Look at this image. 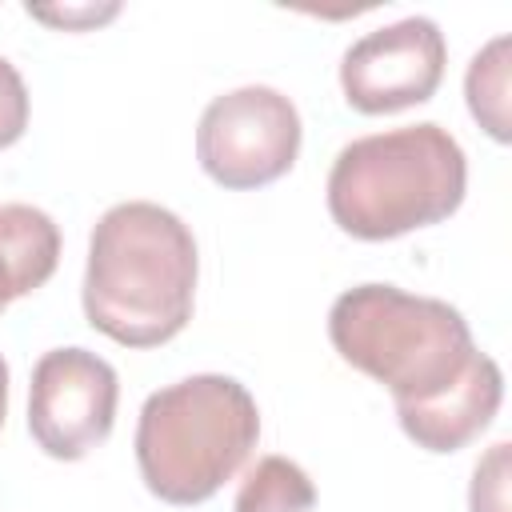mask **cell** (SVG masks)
I'll return each instance as SVG.
<instances>
[{
    "mask_svg": "<svg viewBox=\"0 0 512 512\" xmlns=\"http://www.w3.org/2000/svg\"><path fill=\"white\" fill-rule=\"evenodd\" d=\"M328 340L344 364L392 392L400 428L416 444L464 428L500 384V364L476 348L468 320L448 300L396 284L340 292Z\"/></svg>",
    "mask_w": 512,
    "mask_h": 512,
    "instance_id": "cell-1",
    "label": "cell"
},
{
    "mask_svg": "<svg viewBox=\"0 0 512 512\" xmlns=\"http://www.w3.org/2000/svg\"><path fill=\"white\" fill-rule=\"evenodd\" d=\"M192 228L152 204H112L88 240L84 316L96 332L124 348H156L184 332L196 300Z\"/></svg>",
    "mask_w": 512,
    "mask_h": 512,
    "instance_id": "cell-2",
    "label": "cell"
},
{
    "mask_svg": "<svg viewBox=\"0 0 512 512\" xmlns=\"http://www.w3.org/2000/svg\"><path fill=\"white\" fill-rule=\"evenodd\" d=\"M468 188L456 136L432 120L344 144L328 172V212L356 240H396L448 220Z\"/></svg>",
    "mask_w": 512,
    "mask_h": 512,
    "instance_id": "cell-3",
    "label": "cell"
},
{
    "mask_svg": "<svg viewBox=\"0 0 512 512\" xmlns=\"http://www.w3.org/2000/svg\"><path fill=\"white\" fill-rule=\"evenodd\" d=\"M260 408L220 372H200L152 392L136 420V464L164 504H204L252 456Z\"/></svg>",
    "mask_w": 512,
    "mask_h": 512,
    "instance_id": "cell-4",
    "label": "cell"
},
{
    "mask_svg": "<svg viewBox=\"0 0 512 512\" xmlns=\"http://www.w3.org/2000/svg\"><path fill=\"white\" fill-rule=\"evenodd\" d=\"M300 136V112L284 92L244 84L204 108L196 128V160L220 188L248 192L280 180L296 164Z\"/></svg>",
    "mask_w": 512,
    "mask_h": 512,
    "instance_id": "cell-5",
    "label": "cell"
},
{
    "mask_svg": "<svg viewBox=\"0 0 512 512\" xmlns=\"http://www.w3.org/2000/svg\"><path fill=\"white\" fill-rule=\"evenodd\" d=\"M120 380L88 348H52L28 384V432L52 460H84L112 436Z\"/></svg>",
    "mask_w": 512,
    "mask_h": 512,
    "instance_id": "cell-6",
    "label": "cell"
},
{
    "mask_svg": "<svg viewBox=\"0 0 512 512\" xmlns=\"http://www.w3.org/2000/svg\"><path fill=\"white\" fill-rule=\"evenodd\" d=\"M448 44L436 20L404 16L396 24L372 28L340 60L344 100L364 116L400 112L432 100L444 80Z\"/></svg>",
    "mask_w": 512,
    "mask_h": 512,
    "instance_id": "cell-7",
    "label": "cell"
},
{
    "mask_svg": "<svg viewBox=\"0 0 512 512\" xmlns=\"http://www.w3.org/2000/svg\"><path fill=\"white\" fill-rule=\"evenodd\" d=\"M60 264V228L32 204H0V312L48 284Z\"/></svg>",
    "mask_w": 512,
    "mask_h": 512,
    "instance_id": "cell-8",
    "label": "cell"
},
{
    "mask_svg": "<svg viewBox=\"0 0 512 512\" xmlns=\"http://www.w3.org/2000/svg\"><path fill=\"white\" fill-rule=\"evenodd\" d=\"M232 512H316V488L296 460L260 456L240 480Z\"/></svg>",
    "mask_w": 512,
    "mask_h": 512,
    "instance_id": "cell-9",
    "label": "cell"
},
{
    "mask_svg": "<svg viewBox=\"0 0 512 512\" xmlns=\"http://www.w3.org/2000/svg\"><path fill=\"white\" fill-rule=\"evenodd\" d=\"M464 92L480 128H488V136L504 144L508 140V36H496L484 52L472 56Z\"/></svg>",
    "mask_w": 512,
    "mask_h": 512,
    "instance_id": "cell-10",
    "label": "cell"
},
{
    "mask_svg": "<svg viewBox=\"0 0 512 512\" xmlns=\"http://www.w3.org/2000/svg\"><path fill=\"white\" fill-rule=\"evenodd\" d=\"M472 512H508V444H492L488 456L472 472V492H468Z\"/></svg>",
    "mask_w": 512,
    "mask_h": 512,
    "instance_id": "cell-11",
    "label": "cell"
},
{
    "mask_svg": "<svg viewBox=\"0 0 512 512\" xmlns=\"http://www.w3.org/2000/svg\"><path fill=\"white\" fill-rule=\"evenodd\" d=\"M28 128V88L12 60L0 56V148L16 144Z\"/></svg>",
    "mask_w": 512,
    "mask_h": 512,
    "instance_id": "cell-12",
    "label": "cell"
},
{
    "mask_svg": "<svg viewBox=\"0 0 512 512\" xmlns=\"http://www.w3.org/2000/svg\"><path fill=\"white\" fill-rule=\"evenodd\" d=\"M28 12H32L36 20H48V24L80 28V24H100V20L116 16V4H108V8H32V4H28Z\"/></svg>",
    "mask_w": 512,
    "mask_h": 512,
    "instance_id": "cell-13",
    "label": "cell"
},
{
    "mask_svg": "<svg viewBox=\"0 0 512 512\" xmlns=\"http://www.w3.org/2000/svg\"><path fill=\"white\" fill-rule=\"evenodd\" d=\"M4 416H8V364L0 356V428H4Z\"/></svg>",
    "mask_w": 512,
    "mask_h": 512,
    "instance_id": "cell-14",
    "label": "cell"
}]
</instances>
